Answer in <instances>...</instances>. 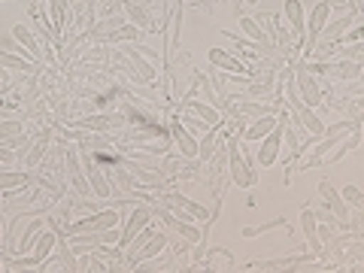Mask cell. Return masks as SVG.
Masks as SVG:
<instances>
[{"label": "cell", "mask_w": 364, "mask_h": 273, "mask_svg": "<svg viewBox=\"0 0 364 273\" xmlns=\"http://www.w3.org/2000/svg\"><path fill=\"white\" fill-rule=\"evenodd\" d=\"M340 198H343L346 207H352V210H364V195H361V188H358V186H343V188H340Z\"/></svg>", "instance_id": "83f0119b"}, {"label": "cell", "mask_w": 364, "mask_h": 273, "mask_svg": "<svg viewBox=\"0 0 364 273\" xmlns=\"http://www.w3.org/2000/svg\"><path fill=\"white\" fill-rule=\"evenodd\" d=\"M188 4H198V0H188Z\"/></svg>", "instance_id": "836d02e7"}, {"label": "cell", "mask_w": 364, "mask_h": 273, "mask_svg": "<svg viewBox=\"0 0 364 273\" xmlns=\"http://www.w3.org/2000/svg\"><path fill=\"white\" fill-rule=\"evenodd\" d=\"M273 124H277V116H261V119H252V124H246L243 128V140L246 143H258L261 136H267L273 131Z\"/></svg>", "instance_id": "ffe728a7"}, {"label": "cell", "mask_w": 364, "mask_h": 273, "mask_svg": "<svg viewBox=\"0 0 364 273\" xmlns=\"http://www.w3.org/2000/svg\"><path fill=\"white\" fill-rule=\"evenodd\" d=\"M152 222V213H149V203H134V210L124 215V222H122V237H119V243H116V252H119V258L124 255V249L131 246V240L136 234L143 231L146 225Z\"/></svg>", "instance_id": "6da1fadb"}, {"label": "cell", "mask_w": 364, "mask_h": 273, "mask_svg": "<svg viewBox=\"0 0 364 273\" xmlns=\"http://www.w3.org/2000/svg\"><path fill=\"white\" fill-rule=\"evenodd\" d=\"M318 195H322V200H325V207L328 210H331L334 215H337V219L340 222H346V219H352V215H349V207H346V203H343V198H340V191L331 186V182H328V179H322V182H318Z\"/></svg>", "instance_id": "8fae6325"}, {"label": "cell", "mask_w": 364, "mask_h": 273, "mask_svg": "<svg viewBox=\"0 0 364 273\" xmlns=\"http://www.w3.org/2000/svg\"><path fill=\"white\" fill-rule=\"evenodd\" d=\"M291 116L298 119V122L304 124V128H306V134L316 136V140H322V136H325V122L316 116V109H310V107H301L298 112H291Z\"/></svg>", "instance_id": "d6986e66"}, {"label": "cell", "mask_w": 364, "mask_h": 273, "mask_svg": "<svg viewBox=\"0 0 364 273\" xmlns=\"http://www.w3.org/2000/svg\"><path fill=\"white\" fill-rule=\"evenodd\" d=\"M228 176H231L234 186L240 188H252L258 182V173L252 170V161H246V158H234V161H228Z\"/></svg>", "instance_id": "30bf717a"}, {"label": "cell", "mask_w": 364, "mask_h": 273, "mask_svg": "<svg viewBox=\"0 0 364 273\" xmlns=\"http://www.w3.org/2000/svg\"><path fill=\"white\" fill-rule=\"evenodd\" d=\"M328 76L340 79V82H358V76H361V61H349V58L331 61V67H328Z\"/></svg>", "instance_id": "9a60e30c"}, {"label": "cell", "mask_w": 364, "mask_h": 273, "mask_svg": "<svg viewBox=\"0 0 364 273\" xmlns=\"http://www.w3.org/2000/svg\"><path fill=\"white\" fill-rule=\"evenodd\" d=\"M237 112L246 119H261V116H277V107L273 104H261V100H243L240 107H237Z\"/></svg>", "instance_id": "603a6c76"}, {"label": "cell", "mask_w": 364, "mask_h": 273, "mask_svg": "<svg viewBox=\"0 0 364 273\" xmlns=\"http://www.w3.org/2000/svg\"><path fill=\"white\" fill-rule=\"evenodd\" d=\"M316 228H318V219H316L313 207H304V210H301V231H304V237H306V249H313V252H318V249H322Z\"/></svg>", "instance_id": "e0dca14e"}, {"label": "cell", "mask_w": 364, "mask_h": 273, "mask_svg": "<svg viewBox=\"0 0 364 273\" xmlns=\"http://www.w3.org/2000/svg\"><path fill=\"white\" fill-rule=\"evenodd\" d=\"M64 164H67V179L73 182V188L79 191V195H91V186H88V179H85V170H82V161H79V152L70 149V146L64 143Z\"/></svg>", "instance_id": "5b68a950"}, {"label": "cell", "mask_w": 364, "mask_h": 273, "mask_svg": "<svg viewBox=\"0 0 364 273\" xmlns=\"http://www.w3.org/2000/svg\"><path fill=\"white\" fill-rule=\"evenodd\" d=\"M122 13H124V18H128V25H134L136 31H161L155 25V18H152V13H149V6H140V4H131V0H122Z\"/></svg>", "instance_id": "52a82bcc"}, {"label": "cell", "mask_w": 364, "mask_h": 273, "mask_svg": "<svg viewBox=\"0 0 364 273\" xmlns=\"http://www.w3.org/2000/svg\"><path fill=\"white\" fill-rule=\"evenodd\" d=\"M97 4H109V0H97Z\"/></svg>", "instance_id": "d6a6232c"}, {"label": "cell", "mask_w": 364, "mask_h": 273, "mask_svg": "<svg viewBox=\"0 0 364 273\" xmlns=\"http://www.w3.org/2000/svg\"><path fill=\"white\" fill-rule=\"evenodd\" d=\"M21 128H25L21 122H0V136H4V140H9V136L21 134Z\"/></svg>", "instance_id": "f546056e"}, {"label": "cell", "mask_w": 364, "mask_h": 273, "mask_svg": "<svg viewBox=\"0 0 364 273\" xmlns=\"http://www.w3.org/2000/svg\"><path fill=\"white\" fill-rule=\"evenodd\" d=\"M282 18L289 21L291 37H304L306 16H304V4H301V0H286V4H282Z\"/></svg>", "instance_id": "4fadbf2b"}, {"label": "cell", "mask_w": 364, "mask_h": 273, "mask_svg": "<svg viewBox=\"0 0 364 273\" xmlns=\"http://www.w3.org/2000/svg\"><path fill=\"white\" fill-rule=\"evenodd\" d=\"M55 243H58V234H55L52 228H49V231H40L37 243H33V249H31V255H33V258H37L40 264H43V261L55 252Z\"/></svg>", "instance_id": "7402d4cb"}, {"label": "cell", "mask_w": 364, "mask_h": 273, "mask_svg": "<svg viewBox=\"0 0 364 273\" xmlns=\"http://www.w3.org/2000/svg\"><path fill=\"white\" fill-rule=\"evenodd\" d=\"M240 31H243V37H246V40L258 43L261 49H264V52H273L270 37H267V33H264V28H261L255 18H246V16H240Z\"/></svg>", "instance_id": "ac0fdd59"}, {"label": "cell", "mask_w": 364, "mask_h": 273, "mask_svg": "<svg viewBox=\"0 0 364 273\" xmlns=\"http://www.w3.org/2000/svg\"><path fill=\"white\" fill-rule=\"evenodd\" d=\"M82 170H85V179H88V186H91V195L109 200L112 198V186H109V179H107L104 170L91 161L88 155H82Z\"/></svg>", "instance_id": "8992f818"}, {"label": "cell", "mask_w": 364, "mask_h": 273, "mask_svg": "<svg viewBox=\"0 0 364 273\" xmlns=\"http://www.w3.org/2000/svg\"><path fill=\"white\" fill-rule=\"evenodd\" d=\"M286 122H289V119H286ZM286 122H279V119H277V124H273V131H270L267 136H261V140H258V152H255V158H258V164H261V167L277 164L279 149H282V131H286Z\"/></svg>", "instance_id": "7a4b0ae2"}, {"label": "cell", "mask_w": 364, "mask_h": 273, "mask_svg": "<svg viewBox=\"0 0 364 273\" xmlns=\"http://www.w3.org/2000/svg\"><path fill=\"white\" fill-rule=\"evenodd\" d=\"M33 176L25 173V170H0V191H16L31 186Z\"/></svg>", "instance_id": "44dd1931"}, {"label": "cell", "mask_w": 364, "mask_h": 273, "mask_svg": "<svg viewBox=\"0 0 364 273\" xmlns=\"http://www.w3.org/2000/svg\"><path fill=\"white\" fill-rule=\"evenodd\" d=\"M243 4H249V6H255V4H258V0H243Z\"/></svg>", "instance_id": "1f68e13d"}, {"label": "cell", "mask_w": 364, "mask_h": 273, "mask_svg": "<svg viewBox=\"0 0 364 273\" xmlns=\"http://www.w3.org/2000/svg\"><path fill=\"white\" fill-rule=\"evenodd\" d=\"M358 128H361V122L343 119V122H337V124H325V136H346V134L358 131Z\"/></svg>", "instance_id": "4316f807"}, {"label": "cell", "mask_w": 364, "mask_h": 273, "mask_svg": "<svg viewBox=\"0 0 364 273\" xmlns=\"http://www.w3.org/2000/svg\"><path fill=\"white\" fill-rule=\"evenodd\" d=\"M49 143H52V134L46 131V134L40 136V140L28 149V155H25V167H37V164H40V158H43L46 152H49Z\"/></svg>", "instance_id": "d4e9b609"}, {"label": "cell", "mask_w": 364, "mask_h": 273, "mask_svg": "<svg viewBox=\"0 0 364 273\" xmlns=\"http://www.w3.org/2000/svg\"><path fill=\"white\" fill-rule=\"evenodd\" d=\"M207 58H210V64H213V70H219V73H231V76L243 73V76H252V79H255L252 67H246L240 58H234V55L228 52V49H210Z\"/></svg>", "instance_id": "3957f363"}, {"label": "cell", "mask_w": 364, "mask_h": 273, "mask_svg": "<svg viewBox=\"0 0 364 273\" xmlns=\"http://www.w3.org/2000/svg\"><path fill=\"white\" fill-rule=\"evenodd\" d=\"M13 37L25 46V52H28V58L33 61V64H46V58H43V46H40V40L33 37V31H31V25L28 21H18V25H13Z\"/></svg>", "instance_id": "ba28073f"}, {"label": "cell", "mask_w": 364, "mask_h": 273, "mask_svg": "<svg viewBox=\"0 0 364 273\" xmlns=\"http://www.w3.org/2000/svg\"><path fill=\"white\" fill-rule=\"evenodd\" d=\"M0 67H4V70H13V73H40L43 70V64H33L28 58H21V55L4 52V49H0Z\"/></svg>", "instance_id": "2e32d148"}, {"label": "cell", "mask_w": 364, "mask_h": 273, "mask_svg": "<svg viewBox=\"0 0 364 273\" xmlns=\"http://www.w3.org/2000/svg\"><path fill=\"white\" fill-rule=\"evenodd\" d=\"M179 109H188V112H195V116L200 119V122H207L210 128H215V124H222L225 119H222V112L219 109H213L210 104H203V100H179Z\"/></svg>", "instance_id": "5bb4252c"}, {"label": "cell", "mask_w": 364, "mask_h": 273, "mask_svg": "<svg viewBox=\"0 0 364 273\" xmlns=\"http://www.w3.org/2000/svg\"><path fill=\"white\" fill-rule=\"evenodd\" d=\"M291 76H294V85H298V97H301V104H304V107L316 109L318 104H322L325 91L318 88V82H316V76H313V73H301V70H291Z\"/></svg>", "instance_id": "277c9868"}, {"label": "cell", "mask_w": 364, "mask_h": 273, "mask_svg": "<svg viewBox=\"0 0 364 273\" xmlns=\"http://www.w3.org/2000/svg\"><path fill=\"white\" fill-rule=\"evenodd\" d=\"M167 131H170V140L176 143L179 155H182V158H188V161H195V158H198V136H195V134H188L176 119L170 122V128H167Z\"/></svg>", "instance_id": "9c48e42d"}, {"label": "cell", "mask_w": 364, "mask_h": 273, "mask_svg": "<svg viewBox=\"0 0 364 273\" xmlns=\"http://www.w3.org/2000/svg\"><path fill=\"white\" fill-rule=\"evenodd\" d=\"M122 55H124V58H128V61L134 64V70L143 76V82H146V85H149V82H155L158 70L152 67V61H146V55H143L140 49H136L134 43H131V46H122Z\"/></svg>", "instance_id": "7c38bea8"}, {"label": "cell", "mask_w": 364, "mask_h": 273, "mask_svg": "<svg viewBox=\"0 0 364 273\" xmlns=\"http://www.w3.org/2000/svg\"><path fill=\"white\" fill-rule=\"evenodd\" d=\"M176 122H179L188 134H195V136H200V134H207V131H210V124H207V122H200V119L195 116V112H188V109H179ZM215 128H219V124H215Z\"/></svg>", "instance_id": "cb8c5ba5"}, {"label": "cell", "mask_w": 364, "mask_h": 273, "mask_svg": "<svg viewBox=\"0 0 364 273\" xmlns=\"http://www.w3.org/2000/svg\"><path fill=\"white\" fill-rule=\"evenodd\" d=\"M361 33H364V25H358V21H355V25H352L343 37H340V43H361Z\"/></svg>", "instance_id": "4dcf8cb0"}, {"label": "cell", "mask_w": 364, "mask_h": 273, "mask_svg": "<svg viewBox=\"0 0 364 273\" xmlns=\"http://www.w3.org/2000/svg\"><path fill=\"white\" fill-rule=\"evenodd\" d=\"M270 228H286V219H273V222H267V225L243 228V237H258V234H264V231H270Z\"/></svg>", "instance_id": "f1b7e54d"}, {"label": "cell", "mask_w": 364, "mask_h": 273, "mask_svg": "<svg viewBox=\"0 0 364 273\" xmlns=\"http://www.w3.org/2000/svg\"><path fill=\"white\" fill-rule=\"evenodd\" d=\"M140 33H143V31H136L134 25H122L119 31L107 33V37L100 40V43H136V40H140Z\"/></svg>", "instance_id": "484cf974"}]
</instances>
